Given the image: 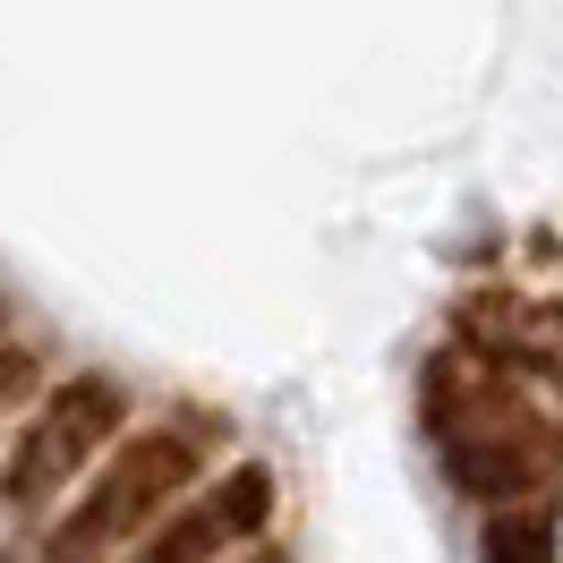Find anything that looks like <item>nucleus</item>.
<instances>
[{"instance_id":"obj_1","label":"nucleus","mask_w":563,"mask_h":563,"mask_svg":"<svg viewBox=\"0 0 563 563\" xmlns=\"http://www.w3.org/2000/svg\"><path fill=\"white\" fill-rule=\"evenodd\" d=\"M197 470H206V435H188V427H145V435H111V461L103 478L77 495L69 512L52 521L43 538V563H103L120 555L129 538H137L172 495L197 487Z\"/></svg>"},{"instance_id":"obj_2","label":"nucleus","mask_w":563,"mask_h":563,"mask_svg":"<svg viewBox=\"0 0 563 563\" xmlns=\"http://www.w3.org/2000/svg\"><path fill=\"white\" fill-rule=\"evenodd\" d=\"M120 427H129V393L111 385V376H69V385H52L43 410H26V435H18L9 461H0V504H18V512L52 504L60 487H77V478L95 470V453H103Z\"/></svg>"},{"instance_id":"obj_3","label":"nucleus","mask_w":563,"mask_h":563,"mask_svg":"<svg viewBox=\"0 0 563 563\" xmlns=\"http://www.w3.org/2000/svg\"><path fill=\"white\" fill-rule=\"evenodd\" d=\"M265 521H274V470L240 461V470L213 478L206 495H188V504L172 495V504L154 512V529H137V538L120 547V563H222Z\"/></svg>"},{"instance_id":"obj_4","label":"nucleus","mask_w":563,"mask_h":563,"mask_svg":"<svg viewBox=\"0 0 563 563\" xmlns=\"http://www.w3.org/2000/svg\"><path fill=\"white\" fill-rule=\"evenodd\" d=\"M487 563H555L547 512H512V504H504V521L487 529Z\"/></svg>"},{"instance_id":"obj_5","label":"nucleus","mask_w":563,"mask_h":563,"mask_svg":"<svg viewBox=\"0 0 563 563\" xmlns=\"http://www.w3.org/2000/svg\"><path fill=\"white\" fill-rule=\"evenodd\" d=\"M247 563H282V555H247Z\"/></svg>"}]
</instances>
